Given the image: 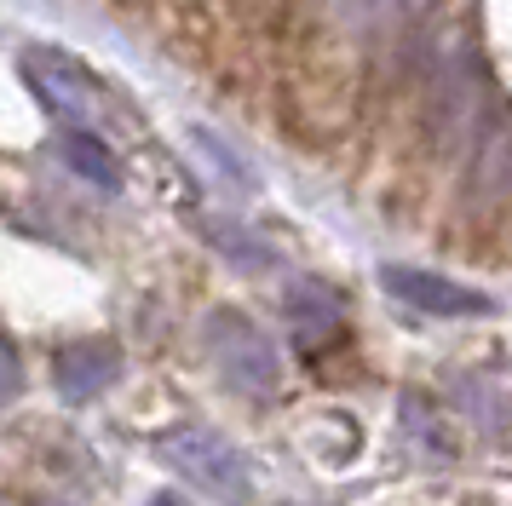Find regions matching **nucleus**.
<instances>
[{
  "mask_svg": "<svg viewBox=\"0 0 512 506\" xmlns=\"http://www.w3.org/2000/svg\"><path fill=\"white\" fill-rule=\"evenodd\" d=\"M208 242L219 253H231L236 265H248V271H259V265H271V259H277V253L265 248L259 236H248L242 225H208Z\"/></svg>",
  "mask_w": 512,
  "mask_h": 506,
  "instance_id": "9",
  "label": "nucleus"
},
{
  "mask_svg": "<svg viewBox=\"0 0 512 506\" xmlns=\"http://www.w3.org/2000/svg\"><path fill=\"white\" fill-rule=\"evenodd\" d=\"M472 179H478V190H484V196H501V190H512V138H507V133H489L484 144H478Z\"/></svg>",
  "mask_w": 512,
  "mask_h": 506,
  "instance_id": "8",
  "label": "nucleus"
},
{
  "mask_svg": "<svg viewBox=\"0 0 512 506\" xmlns=\"http://www.w3.org/2000/svg\"><path fill=\"white\" fill-rule=\"evenodd\" d=\"M150 506H185L179 495H150Z\"/></svg>",
  "mask_w": 512,
  "mask_h": 506,
  "instance_id": "12",
  "label": "nucleus"
},
{
  "mask_svg": "<svg viewBox=\"0 0 512 506\" xmlns=\"http://www.w3.org/2000/svg\"><path fill=\"white\" fill-rule=\"evenodd\" d=\"M24 391V363H18V351L0 340V403H12Z\"/></svg>",
  "mask_w": 512,
  "mask_h": 506,
  "instance_id": "11",
  "label": "nucleus"
},
{
  "mask_svg": "<svg viewBox=\"0 0 512 506\" xmlns=\"http://www.w3.org/2000/svg\"><path fill=\"white\" fill-rule=\"evenodd\" d=\"M58 150H64V161H70V167H75V173H81L87 184H98V190H121V161L104 150V138L70 133L64 144H58Z\"/></svg>",
  "mask_w": 512,
  "mask_h": 506,
  "instance_id": "7",
  "label": "nucleus"
},
{
  "mask_svg": "<svg viewBox=\"0 0 512 506\" xmlns=\"http://www.w3.org/2000/svg\"><path fill=\"white\" fill-rule=\"evenodd\" d=\"M380 282H386V294H392V299H403L409 311H426V317H484V311H489V294L461 288V282H449V276H438V271L386 265Z\"/></svg>",
  "mask_w": 512,
  "mask_h": 506,
  "instance_id": "3",
  "label": "nucleus"
},
{
  "mask_svg": "<svg viewBox=\"0 0 512 506\" xmlns=\"http://www.w3.org/2000/svg\"><path fill=\"white\" fill-rule=\"evenodd\" d=\"M282 311H288V322L300 328L305 345L340 328V294L323 288L317 276H294V282H288V294H282Z\"/></svg>",
  "mask_w": 512,
  "mask_h": 506,
  "instance_id": "6",
  "label": "nucleus"
},
{
  "mask_svg": "<svg viewBox=\"0 0 512 506\" xmlns=\"http://www.w3.org/2000/svg\"><path fill=\"white\" fill-rule=\"evenodd\" d=\"M121 374V351L110 340H75L52 357V386L64 403H93L98 391H110Z\"/></svg>",
  "mask_w": 512,
  "mask_h": 506,
  "instance_id": "4",
  "label": "nucleus"
},
{
  "mask_svg": "<svg viewBox=\"0 0 512 506\" xmlns=\"http://www.w3.org/2000/svg\"><path fill=\"white\" fill-rule=\"evenodd\" d=\"M196 150H208L213 167H219V173H225V179L236 184V190H254V167H248V161L236 156L231 144H219V138H213L208 127H196Z\"/></svg>",
  "mask_w": 512,
  "mask_h": 506,
  "instance_id": "10",
  "label": "nucleus"
},
{
  "mask_svg": "<svg viewBox=\"0 0 512 506\" xmlns=\"http://www.w3.org/2000/svg\"><path fill=\"white\" fill-rule=\"evenodd\" d=\"M156 455L185 483H196L202 495H213L219 506H248V495H254L242 449L225 443L219 432H208V426H173V432H162L156 437Z\"/></svg>",
  "mask_w": 512,
  "mask_h": 506,
  "instance_id": "1",
  "label": "nucleus"
},
{
  "mask_svg": "<svg viewBox=\"0 0 512 506\" xmlns=\"http://www.w3.org/2000/svg\"><path fill=\"white\" fill-rule=\"evenodd\" d=\"M29 81H35V92L47 98V110H58L64 121H75L81 133H87V127H98V87L75 64H64V58L41 52V58H29Z\"/></svg>",
  "mask_w": 512,
  "mask_h": 506,
  "instance_id": "5",
  "label": "nucleus"
},
{
  "mask_svg": "<svg viewBox=\"0 0 512 506\" xmlns=\"http://www.w3.org/2000/svg\"><path fill=\"white\" fill-rule=\"evenodd\" d=\"M202 345H208L213 368L231 380L236 391H248V397H271L282 380V357L277 345L265 340V328L248 322L242 311H213L202 322Z\"/></svg>",
  "mask_w": 512,
  "mask_h": 506,
  "instance_id": "2",
  "label": "nucleus"
}]
</instances>
